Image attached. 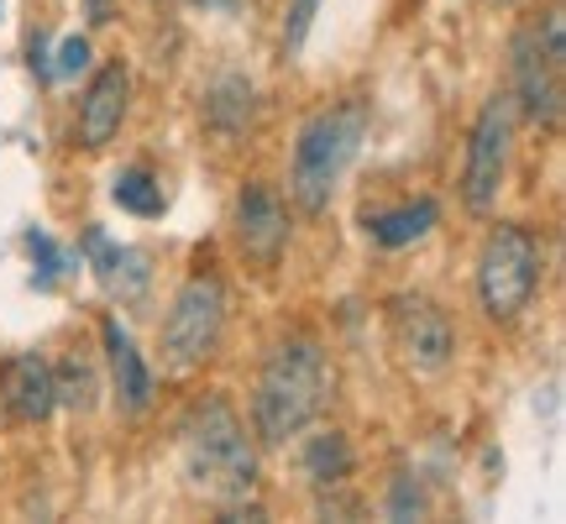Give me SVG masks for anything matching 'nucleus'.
Listing matches in <instances>:
<instances>
[{"label": "nucleus", "mask_w": 566, "mask_h": 524, "mask_svg": "<svg viewBox=\"0 0 566 524\" xmlns=\"http://www.w3.org/2000/svg\"><path fill=\"white\" fill-rule=\"evenodd\" d=\"M336 388V373L325 363L321 342L294 336L268 357L258 394H252V425H258V441L263 446H289L304 425L315 420Z\"/></svg>", "instance_id": "f257e3e1"}, {"label": "nucleus", "mask_w": 566, "mask_h": 524, "mask_svg": "<svg viewBox=\"0 0 566 524\" xmlns=\"http://www.w3.org/2000/svg\"><path fill=\"white\" fill-rule=\"evenodd\" d=\"M179 451L189 488H200L221 504L247 499L258 483V451L247 441V425L237 420V409L221 394H210L189 409V420L179 425Z\"/></svg>", "instance_id": "f03ea898"}, {"label": "nucleus", "mask_w": 566, "mask_h": 524, "mask_svg": "<svg viewBox=\"0 0 566 524\" xmlns=\"http://www.w3.org/2000/svg\"><path fill=\"white\" fill-rule=\"evenodd\" d=\"M367 142V105L363 101H342L325 105L304 122L300 142H294V168H289V195L304 216H321L325 205L336 200L346 168L357 163Z\"/></svg>", "instance_id": "7ed1b4c3"}, {"label": "nucleus", "mask_w": 566, "mask_h": 524, "mask_svg": "<svg viewBox=\"0 0 566 524\" xmlns=\"http://www.w3.org/2000/svg\"><path fill=\"white\" fill-rule=\"evenodd\" d=\"M541 283V242L525 226H493V237L483 242L478 258V300H483L488 321H520L525 304L535 300Z\"/></svg>", "instance_id": "20e7f679"}, {"label": "nucleus", "mask_w": 566, "mask_h": 524, "mask_svg": "<svg viewBox=\"0 0 566 524\" xmlns=\"http://www.w3.org/2000/svg\"><path fill=\"white\" fill-rule=\"evenodd\" d=\"M221 325H226V289L216 273H195L184 283L174 304H168V321H163V357L174 373H189L200 367L216 342H221Z\"/></svg>", "instance_id": "39448f33"}, {"label": "nucleus", "mask_w": 566, "mask_h": 524, "mask_svg": "<svg viewBox=\"0 0 566 524\" xmlns=\"http://www.w3.org/2000/svg\"><path fill=\"white\" fill-rule=\"evenodd\" d=\"M509 142H514V101L493 95L472 126V142H467L462 195L472 210H493V200H499V189L509 179Z\"/></svg>", "instance_id": "423d86ee"}, {"label": "nucleus", "mask_w": 566, "mask_h": 524, "mask_svg": "<svg viewBox=\"0 0 566 524\" xmlns=\"http://www.w3.org/2000/svg\"><path fill=\"white\" fill-rule=\"evenodd\" d=\"M394 336H399V352L415 373H441L457 352V331L446 321L441 304L430 300H399L394 304Z\"/></svg>", "instance_id": "0eeeda50"}, {"label": "nucleus", "mask_w": 566, "mask_h": 524, "mask_svg": "<svg viewBox=\"0 0 566 524\" xmlns=\"http://www.w3.org/2000/svg\"><path fill=\"white\" fill-rule=\"evenodd\" d=\"M509 69H514V95L509 101H520L530 122H541V126L562 122V69L546 59L535 27L514 32V63Z\"/></svg>", "instance_id": "6e6552de"}, {"label": "nucleus", "mask_w": 566, "mask_h": 524, "mask_svg": "<svg viewBox=\"0 0 566 524\" xmlns=\"http://www.w3.org/2000/svg\"><path fill=\"white\" fill-rule=\"evenodd\" d=\"M237 242H242L247 258L263 262V268H273L283 258V247H289V210L279 205L273 189H263V184H247L242 189V200H237Z\"/></svg>", "instance_id": "1a4fd4ad"}, {"label": "nucleus", "mask_w": 566, "mask_h": 524, "mask_svg": "<svg viewBox=\"0 0 566 524\" xmlns=\"http://www.w3.org/2000/svg\"><path fill=\"white\" fill-rule=\"evenodd\" d=\"M0 404L11 409V420L42 425L59 409V388H53V367L42 357H11L0 367Z\"/></svg>", "instance_id": "9d476101"}, {"label": "nucleus", "mask_w": 566, "mask_h": 524, "mask_svg": "<svg viewBox=\"0 0 566 524\" xmlns=\"http://www.w3.org/2000/svg\"><path fill=\"white\" fill-rule=\"evenodd\" d=\"M126 95H132L126 69H122V63H105L101 74L90 80L84 101H80V142H84V147H95V153H101L105 142L122 132V122H126Z\"/></svg>", "instance_id": "9b49d317"}, {"label": "nucleus", "mask_w": 566, "mask_h": 524, "mask_svg": "<svg viewBox=\"0 0 566 524\" xmlns=\"http://www.w3.org/2000/svg\"><path fill=\"white\" fill-rule=\"evenodd\" d=\"M101 336H105V357H111L116 394H122V409H126V415H142V409L153 404V367L142 363L137 342L122 331V321H105Z\"/></svg>", "instance_id": "f8f14e48"}, {"label": "nucleus", "mask_w": 566, "mask_h": 524, "mask_svg": "<svg viewBox=\"0 0 566 524\" xmlns=\"http://www.w3.org/2000/svg\"><path fill=\"white\" fill-rule=\"evenodd\" d=\"M84 252H90V262H95V279H101L111 294L137 300L142 289H147V258H142L137 247H116L101 226H95V231L84 237Z\"/></svg>", "instance_id": "ddd939ff"}, {"label": "nucleus", "mask_w": 566, "mask_h": 524, "mask_svg": "<svg viewBox=\"0 0 566 524\" xmlns=\"http://www.w3.org/2000/svg\"><path fill=\"white\" fill-rule=\"evenodd\" d=\"M441 221V205L436 200H405V205H388V210H367L363 226L367 237L378 247H415L424 242Z\"/></svg>", "instance_id": "4468645a"}, {"label": "nucleus", "mask_w": 566, "mask_h": 524, "mask_svg": "<svg viewBox=\"0 0 566 524\" xmlns=\"http://www.w3.org/2000/svg\"><path fill=\"white\" fill-rule=\"evenodd\" d=\"M304 478L315 488H336L346 483V472H352V446H346L342 430H321V436H310L304 441Z\"/></svg>", "instance_id": "2eb2a0df"}, {"label": "nucleus", "mask_w": 566, "mask_h": 524, "mask_svg": "<svg viewBox=\"0 0 566 524\" xmlns=\"http://www.w3.org/2000/svg\"><path fill=\"white\" fill-rule=\"evenodd\" d=\"M111 200L132 210V216H163V184L147 168H122L111 184Z\"/></svg>", "instance_id": "dca6fc26"}, {"label": "nucleus", "mask_w": 566, "mask_h": 524, "mask_svg": "<svg viewBox=\"0 0 566 524\" xmlns=\"http://www.w3.org/2000/svg\"><path fill=\"white\" fill-rule=\"evenodd\" d=\"M27 252H32V262H38V289H53V283H59V273L69 268V258L53 247V237H48V231H27Z\"/></svg>", "instance_id": "f3484780"}, {"label": "nucleus", "mask_w": 566, "mask_h": 524, "mask_svg": "<svg viewBox=\"0 0 566 524\" xmlns=\"http://www.w3.org/2000/svg\"><path fill=\"white\" fill-rule=\"evenodd\" d=\"M315 11H321V0H289V17H283V53L289 59H300L304 38L315 27Z\"/></svg>", "instance_id": "a211bd4d"}, {"label": "nucleus", "mask_w": 566, "mask_h": 524, "mask_svg": "<svg viewBox=\"0 0 566 524\" xmlns=\"http://www.w3.org/2000/svg\"><path fill=\"white\" fill-rule=\"evenodd\" d=\"M424 514V488L415 483V478H394V488H388V520H420Z\"/></svg>", "instance_id": "6ab92c4d"}, {"label": "nucleus", "mask_w": 566, "mask_h": 524, "mask_svg": "<svg viewBox=\"0 0 566 524\" xmlns=\"http://www.w3.org/2000/svg\"><path fill=\"white\" fill-rule=\"evenodd\" d=\"M53 388H59V399L90 409V388H95V378H90V367L84 363H63L59 373H53Z\"/></svg>", "instance_id": "aec40b11"}, {"label": "nucleus", "mask_w": 566, "mask_h": 524, "mask_svg": "<svg viewBox=\"0 0 566 524\" xmlns=\"http://www.w3.org/2000/svg\"><path fill=\"white\" fill-rule=\"evenodd\" d=\"M84 69H90V42H84V38H63L59 63H53V80H74V74H84Z\"/></svg>", "instance_id": "412c9836"}, {"label": "nucleus", "mask_w": 566, "mask_h": 524, "mask_svg": "<svg viewBox=\"0 0 566 524\" xmlns=\"http://www.w3.org/2000/svg\"><path fill=\"white\" fill-rule=\"evenodd\" d=\"M90 21H111V0H90Z\"/></svg>", "instance_id": "4be33fe9"}]
</instances>
